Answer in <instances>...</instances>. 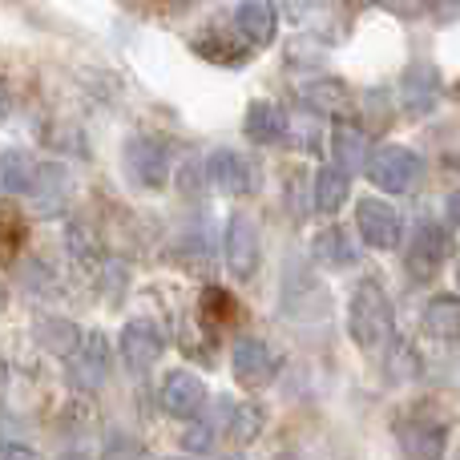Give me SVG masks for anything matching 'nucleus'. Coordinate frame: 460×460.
<instances>
[{
  "instance_id": "1",
  "label": "nucleus",
  "mask_w": 460,
  "mask_h": 460,
  "mask_svg": "<svg viewBox=\"0 0 460 460\" xmlns=\"http://www.w3.org/2000/svg\"><path fill=\"white\" fill-rule=\"evenodd\" d=\"M396 332V315H392V299L380 283L364 279L348 299V335L356 340L359 351H384Z\"/></svg>"
},
{
  "instance_id": "2",
  "label": "nucleus",
  "mask_w": 460,
  "mask_h": 460,
  "mask_svg": "<svg viewBox=\"0 0 460 460\" xmlns=\"http://www.w3.org/2000/svg\"><path fill=\"white\" fill-rule=\"evenodd\" d=\"M279 311L295 323H311V319H327L332 311V295L327 287L311 275V267L303 259H291L287 262V275H283V287H279Z\"/></svg>"
},
{
  "instance_id": "3",
  "label": "nucleus",
  "mask_w": 460,
  "mask_h": 460,
  "mask_svg": "<svg viewBox=\"0 0 460 460\" xmlns=\"http://www.w3.org/2000/svg\"><path fill=\"white\" fill-rule=\"evenodd\" d=\"M372 186H380L384 194H408L420 186L424 178V158L408 146H376V154H367L364 162Z\"/></svg>"
},
{
  "instance_id": "4",
  "label": "nucleus",
  "mask_w": 460,
  "mask_h": 460,
  "mask_svg": "<svg viewBox=\"0 0 460 460\" xmlns=\"http://www.w3.org/2000/svg\"><path fill=\"white\" fill-rule=\"evenodd\" d=\"M448 259H453V234H448L445 226L420 223L412 230V243H408V254H404V270L416 279V283L437 279Z\"/></svg>"
},
{
  "instance_id": "5",
  "label": "nucleus",
  "mask_w": 460,
  "mask_h": 460,
  "mask_svg": "<svg viewBox=\"0 0 460 460\" xmlns=\"http://www.w3.org/2000/svg\"><path fill=\"white\" fill-rule=\"evenodd\" d=\"M69 380L85 392H97L105 380H110V364H113V351L110 340L102 332H81L77 348L69 351Z\"/></svg>"
},
{
  "instance_id": "6",
  "label": "nucleus",
  "mask_w": 460,
  "mask_h": 460,
  "mask_svg": "<svg viewBox=\"0 0 460 460\" xmlns=\"http://www.w3.org/2000/svg\"><path fill=\"white\" fill-rule=\"evenodd\" d=\"M118 351H121V364L134 376H142V372H150L162 359V351H166V332H162L154 319H129L118 335Z\"/></svg>"
},
{
  "instance_id": "7",
  "label": "nucleus",
  "mask_w": 460,
  "mask_h": 460,
  "mask_svg": "<svg viewBox=\"0 0 460 460\" xmlns=\"http://www.w3.org/2000/svg\"><path fill=\"white\" fill-rule=\"evenodd\" d=\"M126 174L134 178V186L142 190H162L170 182V150L158 137H129L126 142Z\"/></svg>"
},
{
  "instance_id": "8",
  "label": "nucleus",
  "mask_w": 460,
  "mask_h": 460,
  "mask_svg": "<svg viewBox=\"0 0 460 460\" xmlns=\"http://www.w3.org/2000/svg\"><path fill=\"white\" fill-rule=\"evenodd\" d=\"M223 251H226V267L234 279H251L262 262V238L259 223L251 215H230L226 234H223Z\"/></svg>"
},
{
  "instance_id": "9",
  "label": "nucleus",
  "mask_w": 460,
  "mask_h": 460,
  "mask_svg": "<svg viewBox=\"0 0 460 460\" xmlns=\"http://www.w3.org/2000/svg\"><path fill=\"white\" fill-rule=\"evenodd\" d=\"M396 440L404 460H440L448 448V424L432 416H408L396 424Z\"/></svg>"
},
{
  "instance_id": "10",
  "label": "nucleus",
  "mask_w": 460,
  "mask_h": 460,
  "mask_svg": "<svg viewBox=\"0 0 460 460\" xmlns=\"http://www.w3.org/2000/svg\"><path fill=\"white\" fill-rule=\"evenodd\" d=\"M356 226L359 238H364L372 251H396L400 238H404V223H400L396 207L380 199H364L356 207Z\"/></svg>"
},
{
  "instance_id": "11",
  "label": "nucleus",
  "mask_w": 460,
  "mask_h": 460,
  "mask_svg": "<svg viewBox=\"0 0 460 460\" xmlns=\"http://www.w3.org/2000/svg\"><path fill=\"white\" fill-rule=\"evenodd\" d=\"M230 367H234V380L246 384V388H267L279 376V356L270 351L267 340H254V335H243L230 351Z\"/></svg>"
},
{
  "instance_id": "12",
  "label": "nucleus",
  "mask_w": 460,
  "mask_h": 460,
  "mask_svg": "<svg viewBox=\"0 0 460 460\" xmlns=\"http://www.w3.org/2000/svg\"><path fill=\"white\" fill-rule=\"evenodd\" d=\"M158 400H162V408H166V416H178V420H194V416H202L210 404L207 384L194 372H186V367H178V372H170L166 380H162Z\"/></svg>"
},
{
  "instance_id": "13",
  "label": "nucleus",
  "mask_w": 460,
  "mask_h": 460,
  "mask_svg": "<svg viewBox=\"0 0 460 460\" xmlns=\"http://www.w3.org/2000/svg\"><path fill=\"white\" fill-rule=\"evenodd\" d=\"M400 93H404V110L412 113V118L432 113V105H437V97H440V69L429 61H412L404 69V77H400Z\"/></svg>"
},
{
  "instance_id": "14",
  "label": "nucleus",
  "mask_w": 460,
  "mask_h": 460,
  "mask_svg": "<svg viewBox=\"0 0 460 460\" xmlns=\"http://www.w3.org/2000/svg\"><path fill=\"white\" fill-rule=\"evenodd\" d=\"M234 29H238V37H243V45L267 49L279 29V16H275V8H270V0H238Z\"/></svg>"
},
{
  "instance_id": "15",
  "label": "nucleus",
  "mask_w": 460,
  "mask_h": 460,
  "mask_svg": "<svg viewBox=\"0 0 460 460\" xmlns=\"http://www.w3.org/2000/svg\"><path fill=\"white\" fill-rule=\"evenodd\" d=\"M207 178H210V186L215 190H223L230 194V199H238V194H246L251 190V162L243 158L238 150H215L207 158Z\"/></svg>"
},
{
  "instance_id": "16",
  "label": "nucleus",
  "mask_w": 460,
  "mask_h": 460,
  "mask_svg": "<svg viewBox=\"0 0 460 460\" xmlns=\"http://www.w3.org/2000/svg\"><path fill=\"white\" fill-rule=\"evenodd\" d=\"M420 327L429 340L456 348L460 343V295H437V299H429V307H424V315H420Z\"/></svg>"
},
{
  "instance_id": "17",
  "label": "nucleus",
  "mask_w": 460,
  "mask_h": 460,
  "mask_svg": "<svg viewBox=\"0 0 460 460\" xmlns=\"http://www.w3.org/2000/svg\"><path fill=\"white\" fill-rule=\"evenodd\" d=\"M243 129L254 146H275V142H283V134H287V113L279 110L275 102H262L259 97V102L246 105Z\"/></svg>"
},
{
  "instance_id": "18",
  "label": "nucleus",
  "mask_w": 460,
  "mask_h": 460,
  "mask_svg": "<svg viewBox=\"0 0 460 460\" xmlns=\"http://www.w3.org/2000/svg\"><path fill=\"white\" fill-rule=\"evenodd\" d=\"M311 254H315L323 267L343 270V267H356L359 262V246L351 243V234L343 226H327L311 238Z\"/></svg>"
},
{
  "instance_id": "19",
  "label": "nucleus",
  "mask_w": 460,
  "mask_h": 460,
  "mask_svg": "<svg viewBox=\"0 0 460 460\" xmlns=\"http://www.w3.org/2000/svg\"><path fill=\"white\" fill-rule=\"evenodd\" d=\"M69 174H65V166H37V178H32V199H37L40 215H61L65 202H69Z\"/></svg>"
},
{
  "instance_id": "20",
  "label": "nucleus",
  "mask_w": 460,
  "mask_h": 460,
  "mask_svg": "<svg viewBox=\"0 0 460 460\" xmlns=\"http://www.w3.org/2000/svg\"><path fill=\"white\" fill-rule=\"evenodd\" d=\"M299 102L307 105L311 113H343V105H348V85L335 77L299 81Z\"/></svg>"
},
{
  "instance_id": "21",
  "label": "nucleus",
  "mask_w": 460,
  "mask_h": 460,
  "mask_svg": "<svg viewBox=\"0 0 460 460\" xmlns=\"http://www.w3.org/2000/svg\"><path fill=\"white\" fill-rule=\"evenodd\" d=\"M332 154L343 174H356L367 162V134L359 126H335L332 129Z\"/></svg>"
},
{
  "instance_id": "22",
  "label": "nucleus",
  "mask_w": 460,
  "mask_h": 460,
  "mask_svg": "<svg viewBox=\"0 0 460 460\" xmlns=\"http://www.w3.org/2000/svg\"><path fill=\"white\" fill-rule=\"evenodd\" d=\"M32 178H37V162H32L24 150L0 154V194H29Z\"/></svg>"
},
{
  "instance_id": "23",
  "label": "nucleus",
  "mask_w": 460,
  "mask_h": 460,
  "mask_svg": "<svg viewBox=\"0 0 460 460\" xmlns=\"http://www.w3.org/2000/svg\"><path fill=\"white\" fill-rule=\"evenodd\" d=\"M348 190H351V178L343 174L340 166H323L315 174V210L319 215H335V210H343Z\"/></svg>"
},
{
  "instance_id": "24",
  "label": "nucleus",
  "mask_w": 460,
  "mask_h": 460,
  "mask_svg": "<svg viewBox=\"0 0 460 460\" xmlns=\"http://www.w3.org/2000/svg\"><path fill=\"white\" fill-rule=\"evenodd\" d=\"M424 372V359L416 351V343L408 340H388V380L392 384H408Z\"/></svg>"
},
{
  "instance_id": "25",
  "label": "nucleus",
  "mask_w": 460,
  "mask_h": 460,
  "mask_svg": "<svg viewBox=\"0 0 460 460\" xmlns=\"http://www.w3.org/2000/svg\"><path fill=\"white\" fill-rule=\"evenodd\" d=\"M262 424H267V416H262L259 404H234L226 420V437L238 440V445H254L262 437Z\"/></svg>"
},
{
  "instance_id": "26",
  "label": "nucleus",
  "mask_w": 460,
  "mask_h": 460,
  "mask_svg": "<svg viewBox=\"0 0 460 460\" xmlns=\"http://www.w3.org/2000/svg\"><path fill=\"white\" fill-rule=\"evenodd\" d=\"M37 340L45 343L53 356H69L81 340V327L69 323V319H40L37 323Z\"/></svg>"
},
{
  "instance_id": "27",
  "label": "nucleus",
  "mask_w": 460,
  "mask_h": 460,
  "mask_svg": "<svg viewBox=\"0 0 460 460\" xmlns=\"http://www.w3.org/2000/svg\"><path fill=\"white\" fill-rule=\"evenodd\" d=\"M182 445L190 448V453H210V448H215V424L202 420V416H194L190 429L182 432Z\"/></svg>"
},
{
  "instance_id": "28",
  "label": "nucleus",
  "mask_w": 460,
  "mask_h": 460,
  "mask_svg": "<svg viewBox=\"0 0 460 460\" xmlns=\"http://www.w3.org/2000/svg\"><path fill=\"white\" fill-rule=\"evenodd\" d=\"M69 251L77 254V259H89L93 262L97 254H102V246H97V234L89 226H81V223H73L69 226Z\"/></svg>"
},
{
  "instance_id": "29",
  "label": "nucleus",
  "mask_w": 460,
  "mask_h": 460,
  "mask_svg": "<svg viewBox=\"0 0 460 460\" xmlns=\"http://www.w3.org/2000/svg\"><path fill=\"white\" fill-rule=\"evenodd\" d=\"M307 4L311 0H270L275 16H283V21H291V24H299L303 16H307Z\"/></svg>"
},
{
  "instance_id": "30",
  "label": "nucleus",
  "mask_w": 460,
  "mask_h": 460,
  "mask_svg": "<svg viewBox=\"0 0 460 460\" xmlns=\"http://www.w3.org/2000/svg\"><path fill=\"white\" fill-rule=\"evenodd\" d=\"M0 460H37L29 445H16V440H0Z\"/></svg>"
},
{
  "instance_id": "31",
  "label": "nucleus",
  "mask_w": 460,
  "mask_h": 460,
  "mask_svg": "<svg viewBox=\"0 0 460 460\" xmlns=\"http://www.w3.org/2000/svg\"><path fill=\"white\" fill-rule=\"evenodd\" d=\"M448 218H453V226L460 230V190L448 194Z\"/></svg>"
},
{
  "instance_id": "32",
  "label": "nucleus",
  "mask_w": 460,
  "mask_h": 460,
  "mask_svg": "<svg viewBox=\"0 0 460 460\" xmlns=\"http://www.w3.org/2000/svg\"><path fill=\"white\" fill-rule=\"evenodd\" d=\"M8 118V97H4V89H0V121Z\"/></svg>"
},
{
  "instance_id": "33",
  "label": "nucleus",
  "mask_w": 460,
  "mask_h": 460,
  "mask_svg": "<svg viewBox=\"0 0 460 460\" xmlns=\"http://www.w3.org/2000/svg\"><path fill=\"white\" fill-rule=\"evenodd\" d=\"M0 307H4V291H0Z\"/></svg>"
},
{
  "instance_id": "34",
  "label": "nucleus",
  "mask_w": 460,
  "mask_h": 460,
  "mask_svg": "<svg viewBox=\"0 0 460 460\" xmlns=\"http://www.w3.org/2000/svg\"><path fill=\"white\" fill-rule=\"evenodd\" d=\"M223 460H243V456H223Z\"/></svg>"
},
{
  "instance_id": "35",
  "label": "nucleus",
  "mask_w": 460,
  "mask_h": 460,
  "mask_svg": "<svg viewBox=\"0 0 460 460\" xmlns=\"http://www.w3.org/2000/svg\"><path fill=\"white\" fill-rule=\"evenodd\" d=\"M456 287H460V267H456Z\"/></svg>"
},
{
  "instance_id": "36",
  "label": "nucleus",
  "mask_w": 460,
  "mask_h": 460,
  "mask_svg": "<svg viewBox=\"0 0 460 460\" xmlns=\"http://www.w3.org/2000/svg\"><path fill=\"white\" fill-rule=\"evenodd\" d=\"M279 460H295V456H279Z\"/></svg>"
}]
</instances>
